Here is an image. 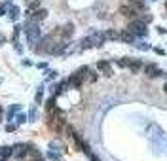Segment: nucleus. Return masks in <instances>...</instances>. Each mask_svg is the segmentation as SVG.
<instances>
[{"label":"nucleus","mask_w":167,"mask_h":161,"mask_svg":"<svg viewBox=\"0 0 167 161\" xmlns=\"http://www.w3.org/2000/svg\"><path fill=\"white\" fill-rule=\"evenodd\" d=\"M163 91H165V93H167V83H165V85H163Z\"/></svg>","instance_id":"obj_27"},{"label":"nucleus","mask_w":167,"mask_h":161,"mask_svg":"<svg viewBox=\"0 0 167 161\" xmlns=\"http://www.w3.org/2000/svg\"><path fill=\"white\" fill-rule=\"evenodd\" d=\"M19 108H21L19 104H14L12 108H10V112H8V117H10V120H14V116H15V112H19Z\"/></svg>","instance_id":"obj_19"},{"label":"nucleus","mask_w":167,"mask_h":161,"mask_svg":"<svg viewBox=\"0 0 167 161\" xmlns=\"http://www.w3.org/2000/svg\"><path fill=\"white\" fill-rule=\"evenodd\" d=\"M34 117H36V110L32 108V110H30V120H34Z\"/></svg>","instance_id":"obj_26"},{"label":"nucleus","mask_w":167,"mask_h":161,"mask_svg":"<svg viewBox=\"0 0 167 161\" xmlns=\"http://www.w3.org/2000/svg\"><path fill=\"white\" fill-rule=\"evenodd\" d=\"M120 40L127 42V44H135V42H137V36H133L131 32L125 29V30H121V32H120Z\"/></svg>","instance_id":"obj_11"},{"label":"nucleus","mask_w":167,"mask_h":161,"mask_svg":"<svg viewBox=\"0 0 167 161\" xmlns=\"http://www.w3.org/2000/svg\"><path fill=\"white\" fill-rule=\"evenodd\" d=\"M84 82H85V80H84V76H82V72H80V70H78V72H74L72 76L69 78V85H72V87H76V89L80 87V85H82Z\"/></svg>","instance_id":"obj_6"},{"label":"nucleus","mask_w":167,"mask_h":161,"mask_svg":"<svg viewBox=\"0 0 167 161\" xmlns=\"http://www.w3.org/2000/svg\"><path fill=\"white\" fill-rule=\"evenodd\" d=\"M27 19L29 21H34V23H40V21H44L48 17V10L44 8H36V10H27Z\"/></svg>","instance_id":"obj_4"},{"label":"nucleus","mask_w":167,"mask_h":161,"mask_svg":"<svg viewBox=\"0 0 167 161\" xmlns=\"http://www.w3.org/2000/svg\"><path fill=\"white\" fill-rule=\"evenodd\" d=\"M8 17H10V21H17V17H19V8H17V6H10V8H8Z\"/></svg>","instance_id":"obj_14"},{"label":"nucleus","mask_w":167,"mask_h":161,"mask_svg":"<svg viewBox=\"0 0 167 161\" xmlns=\"http://www.w3.org/2000/svg\"><path fill=\"white\" fill-rule=\"evenodd\" d=\"M55 34H57V38H61V40H69L72 34H74V27L69 23V25H65V27H61L59 30H55Z\"/></svg>","instance_id":"obj_5"},{"label":"nucleus","mask_w":167,"mask_h":161,"mask_svg":"<svg viewBox=\"0 0 167 161\" xmlns=\"http://www.w3.org/2000/svg\"><path fill=\"white\" fill-rule=\"evenodd\" d=\"M14 155H17V157L27 155V144H15L14 146Z\"/></svg>","instance_id":"obj_13"},{"label":"nucleus","mask_w":167,"mask_h":161,"mask_svg":"<svg viewBox=\"0 0 167 161\" xmlns=\"http://www.w3.org/2000/svg\"><path fill=\"white\" fill-rule=\"evenodd\" d=\"M103 42H105L103 32H95V34L85 36V38L80 42V48H82V49H85V48H95V46H101Z\"/></svg>","instance_id":"obj_2"},{"label":"nucleus","mask_w":167,"mask_h":161,"mask_svg":"<svg viewBox=\"0 0 167 161\" xmlns=\"http://www.w3.org/2000/svg\"><path fill=\"white\" fill-rule=\"evenodd\" d=\"M144 72H146L148 78H158V76H161V70H160L158 67H154V64H146V67H144Z\"/></svg>","instance_id":"obj_10"},{"label":"nucleus","mask_w":167,"mask_h":161,"mask_svg":"<svg viewBox=\"0 0 167 161\" xmlns=\"http://www.w3.org/2000/svg\"><path fill=\"white\" fill-rule=\"evenodd\" d=\"M27 157H29L30 161H44L42 154L38 152V150H36L34 146H27Z\"/></svg>","instance_id":"obj_7"},{"label":"nucleus","mask_w":167,"mask_h":161,"mask_svg":"<svg viewBox=\"0 0 167 161\" xmlns=\"http://www.w3.org/2000/svg\"><path fill=\"white\" fill-rule=\"evenodd\" d=\"M42 95H44V89H42V87H40V89H38V91H36V97H34V99H36V102H38V104H40V102H42Z\"/></svg>","instance_id":"obj_22"},{"label":"nucleus","mask_w":167,"mask_h":161,"mask_svg":"<svg viewBox=\"0 0 167 161\" xmlns=\"http://www.w3.org/2000/svg\"><path fill=\"white\" fill-rule=\"evenodd\" d=\"M46 110L51 114V112H55V99H50L48 101V104H46Z\"/></svg>","instance_id":"obj_20"},{"label":"nucleus","mask_w":167,"mask_h":161,"mask_svg":"<svg viewBox=\"0 0 167 161\" xmlns=\"http://www.w3.org/2000/svg\"><path fill=\"white\" fill-rule=\"evenodd\" d=\"M23 121H27V117L21 114V116H17V123H23Z\"/></svg>","instance_id":"obj_24"},{"label":"nucleus","mask_w":167,"mask_h":161,"mask_svg":"<svg viewBox=\"0 0 167 161\" xmlns=\"http://www.w3.org/2000/svg\"><path fill=\"white\" fill-rule=\"evenodd\" d=\"M97 70L103 72V76H112V67L108 61H99L97 63Z\"/></svg>","instance_id":"obj_9"},{"label":"nucleus","mask_w":167,"mask_h":161,"mask_svg":"<svg viewBox=\"0 0 167 161\" xmlns=\"http://www.w3.org/2000/svg\"><path fill=\"white\" fill-rule=\"evenodd\" d=\"M0 114H2V108H0Z\"/></svg>","instance_id":"obj_28"},{"label":"nucleus","mask_w":167,"mask_h":161,"mask_svg":"<svg viewBox=\"0 0 167 161\" xmlns=\"http://www.w3.org/2000/svg\"><path fill=\"white\" fill-rule=\"evenodd\" d=\"M23 32H25L30 48H34V44H38V40L42 38V30H40L38 23H34V21H27L25 27H23Z\"/></svg>","instance_id":"obj_1"},{"label":"nucleus","mask_w":167,"mask_h":161,"mask_svg":"<svg viewBox=\"0 0 167 161\" xmlns=\"http://www.w3.org/2000/svg\"><path fill=\"white\" fill-rule=\"evenodd\" d=\"M120 13L124 15V17H137V15H139V12H137V10L133 8L131 4H125V6H121V8H120Z\"/></svg>","instance_id":"obj_8"},{"label":"nucleus","mask_w":167,"mask_h":161,"mask_svg":"<svg viewBox=\"0 0 167 161\" xmlns=\"http://www.w3.org/2000/svg\"><path fill=\"white\" fill-rule=\"evenodd\" d=\"M14 155V148L12 146H2L0 148V161H6L8 157Z\"/></svg>","instance_id":"obj_12"},{"label":"nucleus","mask_w":167,"mask_h":161,"mask_svg":"<svg viewBox=\"0 0 167 161\" xmlns=\"http://www.w3.org/2000/svg\"><path fill=\"white\" fill-rule=\"evenodd\" d=\"M40 2L42 0H27V8L29 10H36V8H40Z\"/></svg>","instance_id":"obj_18"},{"label":"nucleus","mask_w":167,"mask_h":161,"mask_svg":"<svg viewBox=\"0 0 167 161\" xmlns=\"http://www.w3.org/2000/svg\"><path fill=\"white\" fill-rule=\"evenodd\" d=\"M129 68H131L133 72H137V70H141V68H142V63H141V61H137V59H129Z\"/></svg>","instance_id":"obj_16"},{"label":"nucleus","mask_w":167,"mask_h":161,"mask_svg":"<svg viewBox=\"0 0 167 161\" xmlns=\"http://www.w3.org/2000/svg\"><path fill=\"white\" fill-rule=\"evenodd\" d=\"M87 155H89V159H91V161H101V159H99V157L95 155V154H91V152H89V154H87Z\"/></svg>","instance_id":"obj_25"},{"label":"nucleus","mask_w":167,"mask_h":161,"mask_svg":"<svg viewBox=\"0 0 167 161\" xmlns=\"http://www.w3.org/2000/svg\"><path fill=\"white\" fill-rule=\"evenodd\" d=\"M129 4L137 10V12H144L146 10V4H144V0H129Z\"/></svg>","instance_id":"obj_15"},{"label":"nucleus","mask_w":167,"mask_h":161,"mask_svg":"<svg viewBox=\"0 0 167 161\" xmlns=\"http://www.w3.org/2000/svg\"><path fill=\"white\" fill-rule=\"evenodd\" d=\"M103 36H105V40H116V38H120V34H118V32H114V30L103 32Z\"/></svg>","instance_id":"obj_17"},{"label":"nucleus","mask_w":167,"mask_h":161,"mask_svg":"<svg viewBox=\"0 0 167 161\" xmlns=\"http://www.w3.org/2000/svg\"><path fill=\"white\" fill-rule=\"evenodd\" d=\"M12 6L10 2H4V4H0V15H4V13H8V8Z\"/></svg>","instance_id":"obj_21"},{"label":"nucleus","mask_w":167,"mask_h":161,"mask_svg":"<svg viewBox=\"0 0 167 161\" xmlns=\"http://www.w3.org/2000/svg\"><path fill=\"white\" fill-rule=\"evenodd\" d=\"M127 30L131 32V34L133 36H146V23H144V21L142 19H135V21H131V23H129V27H127Z\"/></svg>","instance_id":"obj_3"},{"label":"nucleus","mask_w":167,"mask_h":161,"mask_svg":"<svg viewBox=\"0 0 167 161\" xmlns=\"http://www.w3.org/2000/svg\"><path fill=\"white\" fill-rule=\"evenodd\" d=\"M15 127H17L15 123H8V125H6V131H8V133H12V131H15Z\"/></svg>","instance_id":"obj_23"}]
</instances>
